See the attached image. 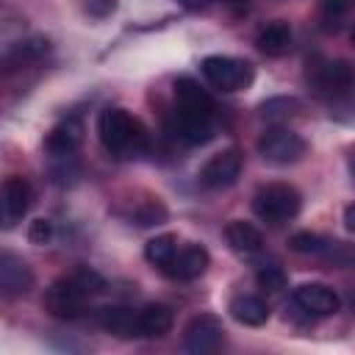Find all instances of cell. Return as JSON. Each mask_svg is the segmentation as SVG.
Returning a JSON list of instances; mask_svg holds the SVG:
<instances>
[{
  "instance_id": "1",
  "label": "cell",
  "mask_w": 355,
  "mask_h": 355,
  "mask_svg": "<svg viewBox=\"0 0 355 355\" xmlns=\"http://www.w3.org/2000/svg\"><path fill=\"white\" fill-rule=\"evenodd\" d=\"M175 136L191 147L214 136V100L189 75L175 80Z\"/></svg>"
},
{
  "instance_id": "2",
  "label": "cell",
  "mask_w": 355,
  "mask_h": 355,
  "mask_svg": "<svg viewBox=\"0 0 355 355\" xmlns=\"http://www.w3.org/2000/svg\"><path fill=\"white\" fill-rule=\"evenodd\" d=\"M103 277L92 269H75L72 275L55 280L50 288H47V297H44V305L50 311V316L55 319H78L86 308V300L94 297L97 291H103Z\"/></svg>"
},
{
  "instance_id": "3",
  "label": "cell",
  "mask_w": 355,
  "mask_h": 355,
  "mask_svg": "<svg viewBox=\"0 0 355 355\" xmlns=\"http://www.w3.org/2000/svg\"><path fill=\"white\" fill-rule=\"evenodd\" d=\"M97 136L103 147L114 155H133L147 147V130L144 125L128 114L125 108H105L97 116Z\"/></svg>"
},
{
  "instance_id": "4",
  "label": "cell",
  "mask_w": 355,
  "mask_h": 355,
  "mask_svg": "<svg viewBox=\"0 0 355 355\" xmlns=\"http://www.w3.org/2000/svg\"><path fill=\"white\" fill-rule=\"evenodd\" d=\"M302 208V194L291 183H266L252 197V211L269 225H283L294 219Z\"/></svg>"
},
{
  "instance_id": "5",
  "label": "cell",
  "mask_w": 355,
  "mask_h": 355,
  "mask_svg": "<svg viewBox=\"0 0 355 355\" xmlns=\"http://www.w3.org/2000/svg\"><path fill=\"white\" fill-rule=\"evenodd\" d=\"M200 69H202V78L219 92H241L255 78L252 64L233 55H205Z\"/></svg>"
},
{
  "instance_id": "6",
  "label": "cell",
  "mask_w": 355,
  "mask_h": 355,
  "mask_svg": "<svg viewBox=\"0 0 355 355\" xmlns=\"http://www.w3.org/2000/svg\"><path fill=\"white\" fill-rule=\"evenodd\" d=\"M258 153L263 161L275 164V166H288L297 164L305 155V139L288 128H269L261 133L258 139Z\"/></svg>"
},
{
  "instance_id": "7",
  "label": "cell",
  "mask_w": 355,
  "mask_h": 355,
  "mask_svg": "<svg viewBox=\"0 0 355 355\" xmlns=\"http://www.w3.org/2000/svg\"><path fill=\"white\" fill-rule=\"evenodd\" d=\"M241 166H244L241 150L227 147V150L211 155V158L200 166V175H197V178H200V183H202L205 189L219 191V189H227V186H233V183L239 180Z\"/></svg>"
},
{
  "instance_id": "8",
  "label": "cell",
  "mask_w": 355,
  "mask_h": 355,
  "mask_svg": "<svg viewBox=\"0 0 355 355\" xmlns=\"http://www.w3.org/2000/svg\"><path fill=\"white\" fill-rule=\"evenodd\" d=\"M222 341H225V327H222V319L214 313H197L183 330V344L194 355L216 352Z\"/></svg>"
},
{
  "instance_id": "9",
  "label": "cell",
  "mask_w": 355,
  "mask_h": 355,
  "mask_svg": "<svg viewBox=\"0 0 355 355\" xmlns=\"http://www.w3.org/2000/svg\"><path fill=\"white\" fill-rule=\"evenodd\" d=\"M31 202H33L31 183L19 175L6 178L0 186V227H14L17 222H22L25 214L31 211Z\"/></svg>"
},
{
  "instance_id": "10",
  "label": "cell",
  "mask_w": 355,
  "mask_h": 355,
  "mask_svg": "<svg viewBox=\"0 0 355 355\" xmlns=\"http://www.w3.org/2000/svg\"><path fill=\"white\" fill-rule=\"evenodd\" d=\"M308 80L319 94H347L352 89V67L344 58L336 61H316L308 69Z\"/></svg>"
},
{
  "instance_id": "11",
  "label": "cell",
  "mask_w": 355,
  "mask_h": 355,
  "mask_svg": "<svg viewBox=\"0 0 355 355\" xmlns=\"http://www.w3.org/2000/svg\"><path fill=\"white\" fill-rule=\"evenodd\" d=\"M211 263V255L205 247L200 244H186V247H178L175 255L169 258V263L161 269L166 277L172 280H197Z\"/></svg>"
},
{
  "instance_id": "12",
  "label": "cell",
  "mask_w": 355,
  "mask_h": 355,
  "mask_svg": "<svg viewBox=\"0 0 355 355\" xmlns=\"http://www.w3.org/2000/svg\"><path fill=\"white\" fill-rule=\"evenodd\" d=\"M33 288V272L28 261L11 250H0V291L3 294H28Z\"/></svg>"
},
{
  "instance_id": "13",
  "label": "cell",
  "mask_w": 355,
  "mask_h": 355,
  "mask_svg": "<svg viewBox=\"0 0 355 355\" xmlns=\"http://www.w3.org/2000/svg\"><path fill=\"white\" fill-rule=\"evenodd\" d=\"M294 302L308 316H333L341 308L338 294L324 283H302L294 288Z\"/></svg>"
},
{
  "instance_id": "14",
  "label": "cell",
  "mask_w": 355,
  "mask_h": 355,
  "mask_svg": "<svg viewBox=\"0 0 355 355\" xmlns=\"http://www.w3.org/2000/svg\"><path fill=\"white\" fill-rule=\"evenodd\" d=\"M80 141H83V125H80V119L78 116H67L58 125H53V130L44 139V150L53 158H67V155H72L80 147Z\"/></svg>"
},
{
  "instance_id": "15",
  "label": "cell",
  "mask_w": 355,
  "mask_h": 355,
  "mask_svg": "<svg viewBox=\"0 0 355 355\" xmlns=\"http://www.w3.org/2000/svg\"><path fill=\"white\" fill-rule=\"evenodd\" d=\"M172 324H175V313L169 305L153 302V305H144L141 311H136V327H139V336H144V338H161L172 330Z\"/></svg>"
},
{
  "instance_id": "16",
  "label": "cell",
  "mask_w": 355,
  "mask_h": 355,
  "mask_svg": "<svg viewBox=\"0 0 355 355\" xmlns=\"http://www.w3.org/2000/svg\"><path fill=\"white\" fill-rule=\"evenodd\" d=\"M225 241H227V247H230L233 252H239V255H252V252H258V250L263 247L261 230H258L255 225L244 222V219L227 222V227H225Z\"/></svg>"
},
{
  "instance_id": "17",
  "label": "cell",
  "mask_w": 355,
  "mask_h": 355,
  "mask_svg": "<svg viewBox=\"0 0 355 355\" xmlns=\"http://www.w3.org/2000/svg\"><path fill=\"white\" fill-rule=\"evenodd\" d=\"M230 316L244 327H261L269 322V305L255 294H239L230 300Z\"/></svg>"
},
{
  "instance_id": "18",
  "label": "cell",
  "mask_w": 355,
  "mask_h": 355,
  "mask_svg": "<svg viewBox=\"0 0 355 355\" xmlns=\"http://www.w3.org/2000/svg\"><path fill=\"white\" fill-rule=\"evenodd\" d=\"M97 319H100V324H103L108 333H114V336H119V338H133V336H139L136 311H130V308H122V305L100 308Z\"/></svg>"
},
{
  "instance_id": "19",
  "label": "cell",
  "mask_w": 355,
  "mask_h": 355,
  "mask_svg": "<svg viewBox=\"0 0 355 355\" xmlns=\"http://www.w3.org/2000/svg\"><path fill=\"white\" fill-rule=\"evenodd\" d=\"M255 44L261 47V53H266V55H272V58L286 55V53L291 50V28H288V22H283V19L269 22V25L258 33V42H255Z\"/></svg>"
},
{
  "instance_id": "20",
  "label": "cell",
  "mask_w": 355,
  "mask_h": 355,
  "mask_svg": "<svg viewBox=\"0 0 355 355\" xmlns=\"http://www.w3.org/2000/svg\"><path fill=\"white\" fill-rule=\"evenodd\" d=\"M291 250L294 252H302V255H327V258H336V250L341 247L338 241H330L319 233H311V230H300L288 239Z\"/></svg>"
},
{
  "instance_id": "21",
  "label": "cell",
  "mask_w": 355,
  "mask_h": 355,
  "mask_svg": "<svg viewBox=\"0 0 355 355\" xmlns=\"http://www.w3.org/2000/svg\"><path fill=\"white\" fill-rule=\"evenodd\" d=\"M175 250H178V236L161 233V236H153V239L144 244V258H147L153 266L164 269V266L169 263V258L175 255Z\"/></svg>"
},
{
  "instance_id": "22",
  "label": "cell",
  "mask_w": 355,
  "mask_h": 355,
  "mask_svg": "<svg viewBox=\"0 0 355 355\" xmlns=\"http://www.w3.org/2000/svg\"><path fill=\"white\" fill-rule=\"evenodd\" d=\"M297 111H300V100H294V97H272L261 105V116L269 122H283V119L294 116Z\"/></svg>"
},
{
  "instance_id": "23",
  "label": "cell",
  "mask_w": 355,
  "mask_h": 355,
  "mask_svg": "<svg viewBox=\"0 0 355 355\" xmlns=\"http://www.w3.org/2000/svg\"><path fill=\"white\" fill-rule=\"evenodd\" d=\"M349 14V0H322V22L324 31H338Z\"/></svg>"
},
{
  "instance_id": "24",
  "label": "cell",
  "mask_w": 355,
  "mask_h": 355,
  "mask_svg": "<svg viewBox=\"0 0 355 355\" xmlns=\"http://www.w3.org/2000/svg\"><path fill=\"white\" fill-rule=\"evenodd\" d=\"M133 219H136V225H141V227L164 225V222H166V208H164L158 200H150V202H144V205L136 208Z\"/></svg>"
},
{
  "instance_id": "25",
  "label": "cell",
  "mask_w": 355,
  "mask_h": 355,
  "mask_svg": "<svg viewBox=\"0 0 355 355\" xmlns=\"http://www.w3.org/2000/svg\"><path fill=\"white\" fill-rule=\"evenodd\" d=\"M255 280H258V286L266 288V291H280V288H286V272H283L280 266H275V263L261 266V269L255 272Z\"/></svg>"
},
{
  "instance_id": "26",
  "label": "cell",
  "mask_w": 355,
  "mask_h": 355,
  "mask_svg": "<svg viewBox=\"0 0 355 355\" xmlns=\"http://www.w3.org/2000/svg\"><path fill=\"white\" fill-rule=\"evenodd\" d=\"M50 239H53V222L50 219H33L31 225H28V241L31 244H50Z\"/></svg>"
},
{
  "instance_id": "27",
  "label": "cell",
  "mask_w": 355,
  "mask_h": 355,
  "mask_svg": "<svg viewBox=\"0 0 355 355\" xmlns=\"http://www.w3.org/2000/svg\"><path fill=\"white\" fill-rule=\"evenodd\" d=\"M83 11L89 17H94V19H105V17H111L116 11V0H86Z\"/></svg>"
},
{
  "instance_id": "28",
  "label": "cell",
  "mask_w": 355,
  "mask_h": 355,
  "mask_svg": "<svg viewBox=\"0 0 355 355\" xmlns=\"http://www.w3.org/2000/svg\"><path fill=\"white\" fill-rule=\"evenodd\" d=\"M208 3H211V0H178V6H183V8H189V11H202Z\"/></svg>"
},
{
  "instance_id": "29",
  "label": "cell",
  "mask_w": 355,
  "mask_h": 355,
  "mask_svg": "<svg viewBox=\"0 0 355 355\" xmlns=\"http://www.w3.org/2000/svg\"><path fill=\"white\" fill-rule=\"evenodd\" d=\"M344 227L355 230V208L352 205H347V211H344Z\"/></svg>"
},
{
  "instance_id": "30",
  "label": "cell",
  "mask_w": 355,
  "mask_h": 355,
  "mask_svg": "<svg viewBox=\"0 0 355 355\" xmlns=\"http://www.w3.org/2000/svg\"><path fill=\"white\" fill-rule=\"evenodd\" d=\"M225 3H247V0H225Z\"/></svg>"
}]
</instances>
